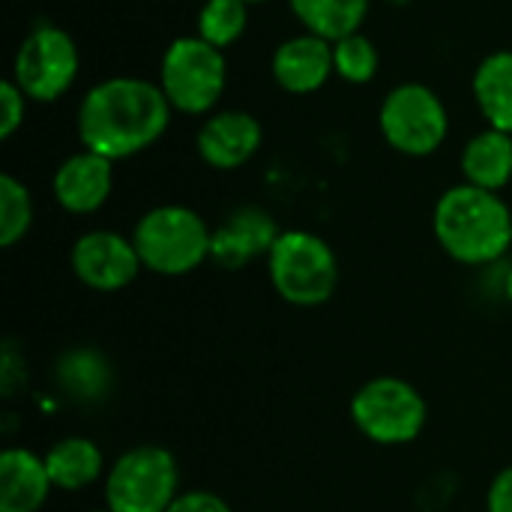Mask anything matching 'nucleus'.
<instances>
[{
  "instance_id": "obj_1",
  "label": "nucleus",
  "mask_w": 512,
  "mask_h": 512,
  "mask_svg": "<svg viewBox=\"0 0 512 512\" xmlns=\"http://www.w3.org/2000/svg\"><path fill=\"white\" fill-rule=\"evenodd\" d=\"M171 102L162 87L135 75H114L93 84L75 114V132L84 150L111 162L153 147L171 126Z\"/></svg>"
},
{
  "instance_id": "obj_2",
  "label": "nucleus",
  "mask_w": 512,
  "mask_h": 512,
  "mask_svg": "<svg viewBox=\"0 0 512 512\" xmlns=\"http://www.w3.org/2000/svg\"><path fill=\"white\" fill-rule=\"evenodd\" d=\"M438 246L465 267H489L512 249V210L501 192L456 183L432 210Z\"/></svg>"
},
{
  "instance_id": "obj_3",
  "label": "nucleus",
  "mask_w": 512,
  "mask_h": 512,
  "mask_svg": "<svg viewBox=\"0 0 512 512\" xmlns=\"http://www.w3.org/2000/svg\"><path fill=\"white\" fill-rule=\"evenodd\" d=\"M132 243L144 270L174 279L210 261L213 228L186 204H159L135 222Z\"/></svg>"
},
{
  "instance_id": "obj_4",
  "label": "nucleus",
  "mask_w": 512,
  "mask_h": 512,
  "mask_svg": "<svg viewBox=\"0 0 512 512\" xmlns=\"http://www.w3.org/2000/svg\"><path fill=\"white\" fill-rule=\"evenodd\" d=\"M267 273L273 291L297 309L330 303L339 285V261L333 246L306 228H288L279 234L267 255Z\"/></svg>"
},
{
  "instance_id": "obj_5",
  "label": "nucleus",
  "mask_w": 512,
  "mask_h": 512,
  "mask_svg": "<svg viewBox=\"0 0 512 512\" xmlns=\"http://www.w3.org/2000/svg\"><path fill=\"white\" fill-rule=\"evenodd\" d=\"M174 111L201 117L213 114L228 84L225 51L195 36H177L159 63L156 81Z\"/></svg>"
},
{
  "instance_id": "obj_6",
  "label": "nucleus",
  "mask_w": 512,
  "mask_h": 512,
  "mask_svg": "<svg viewBox=\"0 0 512 512\" xmlns=\"http://www.w3.org/2000/svg\"><path fill=\"white\" fill-rule=\"evenodd\" d=\"M102 492L111 512H168L180 495V465L168 447H129L108 465Z\"/></svg>"
},
{
  "instance_id": "obj_7",
  "label": "nucleus",
  "mask_w": 512,
  "mask_h": 512,
  "mask_svg": "<svg viewBox=\"0 0 512 512\" xmlns=\"http://www.w3.org/2000/svg\"><path fill=\"white\" fill-rule=\"evenodd\" d=\"M351 420L372 444L405 447L423 435L429 423V405L411 381L378 375L351 396Z\"/></svg>"
},
{
  "instance_id": "obj_8",
  "label": "nucleus",
  "mask_w": 512,
  "mask_h": 512,
  "mask_svg": "<svg viewBox=\"0 0 512 512\" xmlns=\"http://www.w3.org/2000/svg\"><path fill=\"white\" fill-rule=\"evenodd\" d=\"M378 129L396 153L423 159L447 141L450 111L429 84L402 81L384 96L378 108Z\"/></svg>"
},
{
  "instance_id": "obj_9",
  "label": "nucleus",
  "mask_w": 512,
  "mask_h": 512,
  "mask_svg": "<svg viewBox=\"0 0 512 512\" xmlns=\"http://www.w3.org/2000/svg\"><path fill=\"white\" fill-rule=\"evenodd\" d=\"M81 54L75 39L57 24H36L15 48L12 81L30 102H57L78 78Z\"/></svg>"
},
{
  "instance_id": "obj_10",
  "label": "nucleus",
  "mask_w": 512,
  "mask_h": 512,
  "mask_svg": "<svg viewBox=\"0 0 512 512\" xmlns=\"http://www.w3.org/2000/svg\"><path fill=\"white\" fill-rule=\"evenodd\" d=\"M69 264H72L75 279L84 288L99 291V294H114V291L129 288L144 270L132 237H123L108 228L81 234L72 243Z\"/></svg>"
},
{
  "instance_id": "obj_11",
  "label": "nucleus",
  "mask_w": 512,
  "mask_h": 512,
  "mask_svg": "<svg viewBox=\"0 0 512 512\" xmlns=\"http://www.w3.org/2000/svg\"><path fill=\"white\" fill-rule=\"evenodd\" d=\"M264 147V126L249 111H213L204 117L195 150L204 165L216 171H237L249 165Z\"/></svg>"
},
{
  "instance_id": "obj_12",
  "label": "nucleus",
  "mask_w": 512,
  "mask_h": 512,
  "mask_svg": "<svg viewBox=\"0 0 512 512\" xmlns=\"http://www.w3.org/2000/svg\"><path fill=\"white\" fill-rule=\"evenodd\" d=\"M114 189V162L93 153V150H78L66 156L54 177H51V192L60 210L72 216H90L105 207Z\"/></svg>"
},
{
  "instance_id": "obj_13",
  "label": "nucleus",
  "mask_w": 512,
  "mask_h": 512,
  "mask_svg": "<svg viewBox=\"0 0 512 512\" xmlns=\"http://www.w3.org/2000/svg\"><path fill=\"white\" fill-rule=\"evenodd\" d=\"M282 228L264 207H237L213 228L210 261L225 270H240L258 258H267Z\"/></svg>"
},
{
  "instance_id": "obj_14",
  "label": "nucleus",
  "mask_w": 512,
  "mask_h": 512,
  "mask_svg": "<svg viewBox=\"0 0 512 512\" xmlns=\"http://www.w3.org/2000/svg\"><path fill=\"white\" fill-rule=\"evenodd\" d=\"M270 72L273 81L294 96H309L318 93L333 75V42L315 36V33H297L288 36L276 45L270 57Z\"/></svg>"
},
{
  "instance_id": "obj_15",
  "label": "nucleus",
  "mask_w": 512,
  "mask_h": 512,
  "mask_svg": "<svg viewBox=\"0 0 512 512\" xmlns=\"http://www.w3.org/2000/svg\"><path fill=\"white\" fill-rule=\"evenodd\" d=\"M54 492L45 456L27 447L0 453V512H39Z\"/></svg>"
},
{
  "instance_id": "obj_16",
  "label": "nucleus",
  "mask_w": 512,
  "mask_h": 512,
  "mask_svg": "<svg viewBox=\"0 0 512 512\" xmlns=\"http://www.w3.org/2000/svg\"><path fill=\"white\" fill-rule=\"evenodd\" d=\"M54 384L75 405H99L114 387V369L99 348L78 345L57 357Z\"/></svg>"
},
{
  "instance_id": "obj_17",
  "label": "nucleus",
  "mask_w": 512,
  "mask_h": 512,
  "mask_svg": "<svg viewBox=\"0 0 512 512\" xmlns=\"http://www.w3.org/2000/svg\"><path fill=\"white\" fill-rule=\"evenodd\" d=\"M459 165L465 183L489 192H501L512 180V135L486 126L483 132L465 141Z\"/></svg>"
},
{
  "instance_id": "obj_18",
  "label": "nucleus",
  "mask_w": 512,
  "mask_h": 512,
  "mask_svg": "<svg viewBox=\"0 0 512 512\" xmlns=\"http://www.w3.org/2000/svg\"><path fill=\"white\" fill-rule=\"evenodd\" d=\"M45 468L54 489L60 492H84L96 480H105L108 471L99 444L84 435H69L51 444L45 453Z\"/></svg>"
},
{
  "instance_id": "obj_19",
  "label": "nucleus",
  "mask_w": 512,
  "mask_h": 512,
  "mask_svg": "<svg viewBox=\"0 0 512 512\" xmlns=\"http://www.w3.org/2000/svg\"><path fill=\"white\" fill-rule=\"evenodd\" d=\"M471 93L486 126L512 135V48L492 51L477 63Z\"/></svg>"
},
{
  "instance_id": "obj_20",
  "label": "nucleus",
  "mask_w": 512,
  "mask_h": 512,
  "mask_svg": "<svg viewBox=\"0 0 512 512\" xmlns=\"http://www.w3.org/2000/svg\"><path fill=\"white\" fill-rule=\"evenodd\" d=\"M288 6L306 33L336 42L363 27L372 0H288Z\"/></svg>"
},
{
  "instance_id": "obj_21",
  "label": "nucleus",
  "mask_w": 512,
  "mask_h": 512,
  "mask_svg": "<svg viewBox=\"0 0 512 512\" xmlns=\"http://www.w3.org/2000/svg\"><path fill=\"white\" fill-rule=\"evenodd\" d=\"M249 24V3L243 0H204L198 9V36L216 48H231Z\"/></svg>"
},
{
  "instance_id": "obj_22",
  "label": "nucleus",
  "mask_w": 512,
  "mask_h": 512,
  "mask_svg": "<svg viewBox=\"0 0 512 512\" xmlns=\"http://www.w3.org/2000/svg\"><path fill=\"white\" fill-rule=\"evenodd\" d=\"M333 66H336V75L348 84H369L375 75H378V66H381V54H378V45L363 33H351V36H342L333 42Z\"/></svg>"
},
{
  "instance_id": "obj_23",
  "label": "nucleus",
  "mask_w": 512,
  "mask_h": 512,
  "mask_svg": "<svg viewBox=\"0 0 512 512\" xmlns=\"http://www.w3.org/2000/svg\"><path fill=\"white\" fill-rule=\"evenodd\" d=\"M30 225H33L30 189L18 177L3 174L0 177V246L12 249L15 243H21Z\"/></svg>"
},
{
  "instance_id": "obj_24",
  "label": "nucleus",
  "mask_w": 512,
  "mask_h": 512,
  "mask_svg": "<svg viewBox=\"0 0 512 512\" xmlns=\"http://www.w3.org/2000/svg\"><path fill=\"white\" fill-rule=\"evenodd\" d=\"M27 96L21 93V87L6 78L0 84V138L9 141L21 126H24V117H27Z\"/></svg>"
},
{
  "instance_id": "obj_25",
  "label": "nucleus",
  "mask_w": 512,
  "mask_h": 512,
  "mask_svg": "<svg viewBox=\"0 0 512 512\" xmlns=\"http://www.w3.org/2000/svg\"><path fill=\"white\" fill-rule=\"evenodd\" d=\"M168 512H234L228 507L225 498H219L216 492H207V489H189V492H180L177 501L168 507Z\"/></svg>"
},
{
  "instance_id": "obj_26",
  "label": "nucleus",
  "mask_w": 512,
  "mask_h": 512,
  "mask_svg": "<svg viewBox=\"0 0 512 512\" xmlns=\"http://www.w3.org/2000/svg\"><path fill=\"white\" fill-rule=\"evenodd\" d=\"M486 512H512V465L498 471L486 492Z\"/></svg>"
},
{
  "instance_id": "obj_27",
  "label": "nucleus",
  "mask_w": 512,
  "mask_h": 512,
  "mask_svg": "<svg viewBox=\"0 0 512 512\" xmlns=\"http://www.w3.org/2000/svg\"><path fill=\"white\" fill-rule=\"evenodd\" d=\"M504 297L512 303V264L507 267V273H504Z\"/></svg>"
},
{
  "instance_id": "obj_28",
  "label": "nucleus",
  "mask_w": 512,
  "mask_h": 512,
  "mask_svg": "<svg viewBox=\"0 0 512 512\" xmlns=\"http://www.w3.org/2000/svg\"><path fill=\"white\" fill-rule=\"evenodd\" d=\"M243 3H249V6H258V3H270V0H243Z\"/></svg>"
},
{
  "instance_id": "obj_29",
  "label": "nucleus",
  "mask_w": 512,
  "mask_h": 512,
  "mask_svg": "<svg viewBox=\"0 0 512 512\" xmlns=\"http://www.w3.org/2000/svg\"><path fill=\"white\" fill-rule=\"evenodd\" d=\"M87 512H111L108 507H102V510H87Z\"/></svg>"
}]
</instances>
